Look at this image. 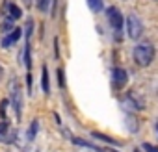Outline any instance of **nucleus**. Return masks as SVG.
<instances>
[{
    "label": "nucleus",
    "instance_id": "39448f33",
    "mask_svg": "<svg viewBox=\"0 0 158 152\" xmlns=\"http://www.w3.org/2000/svg\"><path fill=\"white\" fill-rule=\"evenodd\" d=\"M19 37H21V30H19V28H13V30H11V34H8V35L2 39V46H4V48H8V46L15 45V43L19 41Z\"/></svg>",
    "mask_w": 158,
    "mask_h": 152
},
{
    "label": "nucleus",
    "instance_id": "0eeeda50",
    "mask_svg": "<svg viewBox=\"0 0 158 152\" xmlns=\"http://www.w3.org/2000/svg\"><path fill=\"white\" fill-rule=\"evenodd\" d=\"M4 11H8L6 15H10V19H19V17H21V10H19L15 4L8 2V0H6V4H4Z\"/></svg>",
    "mask_w": 158,
    "mask_h": 152
},
{
    "label": "nucleus",
    "instance_id": "423d86ee",
    "mask_svg": "<svg viewBox=\"0 0 158 152\" xmlns=\"http://www.w3.org/2000/svg\"><path fill=\"white\" fill-rule=\"evenodd\" d=\"M11 100H13V106H15V113H17V119H21V89L19 86L13 82V95H11Z\"/></svg>",
    "mask_w": 158,
    "mask_h": 152
},
{
    "label": "nucleus",
    "instance_id": "2eb2a0df",
    "mask_svg": "<svg viewBox=\"0 0 158 152\" xmlns=\"http://www.w3.org/2000/svg\"><path fill=\"white\" fill-rule=\"evenodd\" d=\"M24 4H26V6H30V0H24Z\"/></svg>",
    "mask_w": 158,
    "mask_h": 152
},
{
    "label": "nucleus",
    "instance_id": "1a4fd4ad",
    "mask_svg": "<svg viewBox=\"0 0 158 152\" xmlns=\"http://www.w3.org/2000/svg\"><path fill=\"white\" fill-rule=\"evenodd\" d=\"M86 2H88L89 10H91L93 13H99V11L102 10V0H86Z\"/></svg>",
    "mask_w": 158,
    "mask_h": 152
},
{
    "label": "nucleus",
    "instance_id": "7ed1b4c3",
    "mask_svg": "<svg viewBox=\"0 0 158 152\" xmlns=\"http://www.w3.org/2000/svg\"><path fill=\"white\" fill-rule=\"evenodd\" d=\"M106 15H108V22H110V26H112L115 32H121V30H123V17H121L119 10H117V8H108Z\"/></svg>",
    "mask_w": 158,
    "mask_h": 152
},
{
    "label": "nucleus",
    "instance_id": "f257e3e1",
    "mask_svg": "<svg viewBox=\"0 0 158 152\" xmlns=\"http://www.w3.org/2000/svg\"><path fill=\"white\" fill-rule=\"evenodd\" d=\"M152 59H154V46H152L149 41H143V43H139V45L134 48V61H136L139 67L151 65Z\"/></svg>",
    "mask_w": 158,
    "mask_h": 152
},
{
    "label": "nucleus",
    "instance_id": "9b49d317",
    "mask_svg": "<svg viewBox=\"0 0 158 152\" xmlns=\"http://www.w3.org/2000/svg\"><path fill=\"white\" fill-rule=\"evenodd\" d=\"M48 6H50V0H39V2H37V8H39L43 13L48 11Z\"/></svg>",
    "mask_w": 158,
    "mask_h": 152
},
{
    "label": "nucleus",
    "instance_id": "ddd939ff",
    "mask_svg": "<svg viewBox=\"0 0 158 152\" xmlns=\"http://www.w3.org/2000/svg\"><path fill=\"white\" fill-rule=\"evenodd\" d=\"M6 132H8V124L6 122H0V139H4Z\"/></svg>",
    "mask_w": 158,
    "mask_h": 152
},
{
    "label": "nucleus",
    "instance_id": "20e7f679",
    "mask_svg": "<svg viewBox=\"0 0 158 152\" xmlns=\"http://www.w3.org/2000/svg\"><path fill=\"white\" fill-rule=\"evenodd\" d=\"M112 78H114V84H115V87L117 89H121V87H125V84L128 82V74H127V70L125 69H114L112 70Z\"/></svg>",
    "mask_w": 158,
    "mask_h": 152
},
{
    "label": "nucleus",
    "instance_id": "f03ea898",
    "mask_svg": "<svg viewBox=\"0 0 158 152\" xmlns=\"http://www.w3.org/2000/svg\"><path fill=\"white\" fill-rule=\"evenodd\" d=\"M141 32H143L141 21L138 19V15L130 13V15L127 17V34H128V37H130V39H139Z\"/></svg>",
    "mask_w": 158,
    "mask_h": 152
},
{
    "label": "nucleus",
    "instance_id": "dca6fc26",
    "mask_svg": "<svg viewBox=\"0 0 158 152\" xmlns=\"http://www.w3.org/2000/svg\"><path fill=\"white\" fill-rule=\"evenodd\" d=\"M156 130H158V124H156Z\"/></svg>",
    "mask_w": 158,
    "mask_h": 152
},
{
    "label": "nucleus",
    "instance_id": "4468645a",
    "mask_svg": "<svg viewBox=\"0 0 158 152\" xmlns=\"http://www.w3.org/2000/svg\"><path fill=\"white\" fill-rule=\"evenodd\" d=\"M143 148H145L147 152H158V148H156V146H152L151 143H143Z\"/></svg>",
    "mask_w": 158,
    "mask_h": 152
},
{
    "label": "nucleus",
    "instance_id": "f8f14e48",
    "mask_svg": "<svg viewBox=\"0 0 158 152\" xmlns=\"http://www.w3.org/2000/svg\"><path fill=\"white\" fill-rule=\"evenodd\" d=\"M35 130H37V121H34V122H32V126H30V132H28V137H30V139H34Z\"/></svg>",
    "mask_w": 158,
    "mask_h": 152
},
{
    "label": "nucleus",
    "instance_id": "9d476101",
    "mask_svg": "<svg viewBox=\"0 0 158 152\" xmlns=\"http://www.w3.org/2000/svg\"><path fill=\"white\" fill-rule=\"evenodd\" d=\"M41 86H43V91H45V93H48L50 86H48V70H47V67H43V78H41Z\"/></svg>",
    "mask_w": 158,
    "mask_h": 152
},
{
    "label": "nucleus",
    "instance_id": "f3484780",
    "mask_svg": "<svg viewBox=\"0 0 158 152\" xmlns=\"http://www.w3.org/2000/svg\"><path fill=\"white\" fill-rule=\"evenodd\" d=\"M136 152H138V150H136Z\"/></svg>",
    "mask_w": 158,
    "mask_h": 152
},
{
    "label": "nucleus",
    "instance_id": "6e6552de",
    "mask_svg": "<svg viewBox=\"0 0 158 152\" xmlns=\"http://www.w3.org/2000/svg\"><path fill=\"white\" fill-rule=\"evenodd\" d=\"M74 145H76L78 152H99L95 146H91L89 143H86V141H82V139H74Z\"/></svg>",
    "mask_w": 158,
    "mask_h": 152
}]
</instances>
